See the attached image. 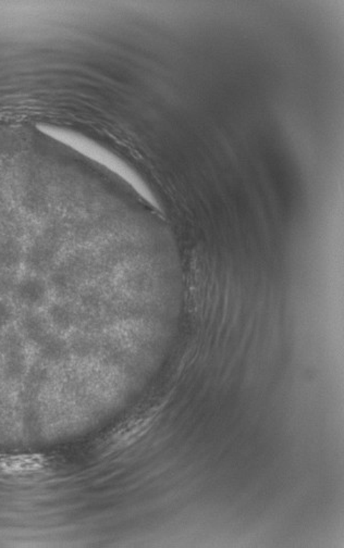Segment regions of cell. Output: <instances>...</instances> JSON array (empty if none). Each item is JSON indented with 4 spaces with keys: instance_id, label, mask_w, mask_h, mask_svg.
I'll return each instance as SVG.
<instances>
[{
    "instance_id": "9",
    "label": "cell",
    "mask_w": 344,
    "mask_h": 548,
    "mask_svg": "<svg viewBox=\"0 0 344 548\" xmlns=\"http://www.w3.org/2000/svg\"><path fill=\"white\" fill-rule=\"evenodd\" d=\"M49 379V373L45 368L41 366H33L28 371L26 377V388L31 391H35L41 388L42 386L47 383Z\"/></svg>"
},
{
    "instance_id": "1",
    "label": "cell",
    "mask_w": 344,
    "mask_h": 548,
    "mask_svg": "<svg viewBox=\"0 0 344 548\" xmlns=\"http://www.w3.org/2000/svg\"><path fill=\"white\" fill-rule=\"evenodd\" d=\"M15 294L18 300L28 307H38L45 302L47 287L45 282L40 277H28L17 285Z\"/></svg>"
},
{
    "instance_id": "7",
    "label": "cell",
    "mask_w": 344,
    "mask_h": 548,
    "mask_svg": "<svg viewBox=\"0 0 344 548\" xmlns=\"http://www.w3.org/2000/svg\"><path fill=\"white\" fill-rule=\"evenodd\" d=\"M49 319L59 331H69L76 323V314L64 304H53L49 309Z\"/></svg>"
},
{
    "instance_id": "2",
    "label": "cell",
    "mask_w": 344,
    "mask_h": 548,
    "mask_svg": "<svg viewBox=\"0 0 344 548\" xmlns=\"http://www.w3.org/2000/svg\"><path fill=\"white\" fill-rule=\"evenodd\" d=\"M40 356L49 362L66 361L70 356V348L66 341L56 335L49 334L40 343Z\"/></svg>"
},
{
    "instance_id": "8",
    "label": "cell",
    "mask_w": 344,
    "mask_h": 548,
    "mask_svg": "<svg viewBox=\"0 0 344 548\" xmlns=\"http://www.w3.org/2000/svg\"><path fill=\"white\" fill-rule=\"evenodd\" d=\"M69 348H70V352H72L76 357H89L93 352V343L87 337L78 333L71 337Z\"/></svg>"
},
{
    "instance_id": "4",
    "label": "cell",
    "mask_w": 344,
    "mask_h": 548,
    "mask_svg": "<svg viewBox=\"0 0 344 548\" xmlns=\"http://www.w3.org/2000/svg\"><path fill=\"white\" fill-rule=\"evenodd\" d=\"M23 333L31 342L40 344L49 334L47 323L40 314H28L22 319Z\"/></svg>"
},
{
    "instance_id": "12",
    "label": "cell",
    "mask_w": 344,
    "mask_h": 548,
    "mask_svg": "<svg viewBox=\"0 0 344 548\" xmlns=\"http://www.w3.org/2000/svg\"><path fill=\"white\" fill-rule=\"evenodd\" d=\"M13 283L15 280L12 275L5 270H0V294H7L8 292H10Z\"/></svg>"
},
{
    "instance_id": "3",
    "label": "cell",
    "mask_w": 344,
    "mask_h": 548,
    "mask_svg": "<svg viewBox=\"0 0 344 548\" xmlns=\"http://www.w3.org/2000/svg\"><path fill=\"white\" fill-rule=\"evenodd\" d=\"M22 259L20 243L9 235L0 234V268L13 269Z\"/></svg>"
},
{
    "instance_id": "10",
    "label": "cell",
    "mask_w": 344,
    "mask_h": 548,
    "mask_svg": "<svg viewBox=\"0 0 344 548\" xmlns=\"http://www.w3.org/2000/svg\"><path fill=\"white\" fill-rule=\"evenodd\" d=\"M1 350L3 354H13V352H24V345L22 339L17 333L10 332L6 335L1 343Z\"/></svg>"
},
{
    "instance_id": "5",
    "label": "cell",
    "mask_w": 344,
    "mask_h": 548,
    "mask_svg": "<svg viewBox=\"0 0 344 548\" xmlns=\"http://www.w3.org/2000/svg\"><path fill=\"white\" fill-rule=\"evenodd\" d=\"M76 277L69 271L64 264L57 268L51 277V286L59 296L66 297L76 292Z\"/></svg>"
},
{
    "instance_id": "6",
    "label": "cell",
    "mask_w": 344,
    "mask_h": 548,
    "mask_svg": "<svg viewBox=\"0 0 344 548\" xmlns=\"http://www.w3.org/2000/svg\"><path fill=\"white\" fill-rule=\"evenodd\" d=\"M26 371V362L24 352L5 354V362H3L1 373H3V377L6 380L17 382L22 379Z\"/></svg>"
},
{
    "instance_id": "11",
    "label": "cell",
    "mask_w": 344,
    "mask_h": 548,
    "mask_svg": "<svg viewBox=\"0 0 344 548\" xmlns=\"http://www.w3.org/2000/svg\"><path fill=\"white\" fill-rule=\"evenodd\" d=\"M13 319L12 308L7 302L0 300V329L7 327Z\"/></svg>"
}]
</instances>
